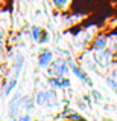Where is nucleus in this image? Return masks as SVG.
<instances>
[{"mask_svg": "<svg viewBox=\"0 0 117 121\" xmlns=\"http://www.w3.org/2000/svg\"><path fill=\"white\" fill-rule=\"evenodd\" d=\"M108 46H109L108 35H105V34H97V35L93 39V41H91L88 51H91V52H96V51H103V49H108Z\"/></svg>", "mask_w": 117, "mask_h": 121, "instance_id": "nucleus-7", "label": "nucleus"}, {"mask_svg": "<svg viewBox=\"0 0 117 121\" xmlns=\"http://www.w3.org/2000/svg\"><path fill=\"white\" fill-rule=\"evenodd\" d=\"M47 84L53 91H65L72 86L68 77H47Z\"/></svg>", "mask_w": 117, "mask_h": 121, "instance_id": "nucleus-6", "label": "nucleus"}, {"mask_svg": "<svg viewBox=\"0 0 117 121\" xmlns=\"http://www.w3.org/2000/svg\"><path fill=\"white\" fill-rule=\"evenodd\" d=\"M15 121H34V120H32V115H30V113H23V115H20Z\"/></svg>", "mask_w": 117, "mask_h": 121, "instance_id": "nucleus-15", "label": "nucleus"}, {"mask_svg": "<svg viewBox=\"0 0 117 121\" xmlns=\"http://www.w3.org/2000/svg\"><path fill=\"white\" fill-rule=\"evenodd\" d=\"M93 57H94V61H96L97 68H99V69H103V71L113 69L117 65V63H116L117 55L113 52V51H109V49L96 51V52H93Z\"/></svg>", "mask_w": 117, "mask_h": 121, "instance_id": "nucleus-2", "label": "nucleus"}, {"mask_svg": "<svg viewBox=\"0 0 117 121\" xmlns=\"http://www.w3.org/2000/svg\"><path fill=\"white\" fill-rule=\"evenodd\" d=\"M49 41H50L49 31L44 29V31H43V35H41V39H40V41H38V44H46V43H49Z\"/></svg>", "mask_w": 117, "mask_h": 121, "instance_id": "nucleus-13", "label": "nucleus"}, {"mask_svg": "<svg viewBox=\"0 0 117 121\" xmlns=\"http://www.w3.org/2000/svg\"><path fill=\"white\" fill-rule=\"evenodd\" d=\"M34 101L40 107H55L59 103V95L53 89H41L34 95Z\"/></svg>", "mask_w": 117, "mask_h": 121, "instance_id": "nucleus-1", "label": "nucleus"}, {"mask_svg": "<svg viewBox=\"0 0 117 121\" xmlns=\"http://www.w3.org/2000/svg\"><path fill=\"white\" fill-rule=\"evenodd\" d=\"M6 58H8V48H6V43L0 41V65H3Z\"/></svg>", "mask_w": 117, "mask_h": 121, "instance_id": "nucleus-11", "label": "nucleus"}, {"mask_svg": "<svg viewBox=\"0 0 117 121\" xmlns=\"http://www.w3.org/2000/svg\"><path fill=\"white\" fill-rule=\"evenodd\" d=\"M8 112L9 117H12L14 120H17L20 115H23V95L20 92H15L14 97L8 101Z\"/></svg>", "mask_w": 117, "mask_h": 121, "instance_id": "nucleus-4", "label": "nucleus"}, {"mask_svg": "<svg viewBox=\"0 0 117 121\" xmlns=\"http://www.w3.org/2000/svg\"><path fill=\"white\" fill-rule=\"evenodd\" d=\"M108 77H109V78H113V80H114V81L117 83V65H116L114 68L111 69V72L108 74Z\"/></svg>", "mask_w": 117, "mask_h": 121, "instance_id": "nucleus-16", "label": "nucleus"}, {"mask_svg": "<svg viewBox=\"0 0 117 121\" xmlns=\"http://www.w3.org/2000/svg\"><path fill=\"white\" fill-rule=\"evenodd\" d=\"M53 60H55V54H53L50 49H43L40 52V55H38V66L41 69H47L50 65H52Z\"/></svg>", "mask_w": 117, "mask_h": 121, "instance_id": "nucleus-8", "label": "nucleus"}, {"mask_svg": "<svg viewBox=\"0 0 117 121\" xmlns=\"http://www.w3.org/2000/svg\"><path fill=\"white\" fill-rule=\"evenodd\" d=\"M43 28L41 26H37V25H32V26L29 28V34H30V39H32V41H35V43H38L41 35H43Z\"/></svg>", "mask_w": 117, "mask_h": 121, "instance_id": "nucleus-10", "label": "nucleus"}, {"mask_svg": "<svg viewBox=\"0 0 117 121\" xmlns=\"http://www.w3.org/2000/svg\"><path fill=\"white\" fill-rule=\"evenodd\" d=\"M67 60H68V66H70V72H72V74H75V77H76L78 80H81L84 84H90V86L93 84L91 78L88 77V74L85 72V69L79 66V63L73 61V60H72V57H70V58H67Z\"/></svg>", "mask_w": 117, "mask_h": 121, "instance_id": "nucleus-5", "label": "nucleus"}, {"mask_svg": "<svg viewBox=\"0 0 117 121\" xmlns=\"http://www.w3.org/2000/svg\"><path fill=\"white\" fill-rule=\"evenodd\" d=\"M49 77H68L70 72V66H68V60L65 57H58L52 61V65L46 69Z\"/></svg>", "mask_w": 117, "mask_h": 121, "instance_id": "nucleus-3", "label": "nucleus"}, {"mask_svg": "<svg viewBox=\"0 0 117 121\" xmlns=\"http://www.w3.org/2000/svg\"><path fill=\"white\" fill-rule=\"evenodd\" d=\"M6 37H8V29H6V26H3V25L0 23V41H2V43H6Z\"/></svg>", "mask_w": 117, "mask_h": 121, "instance_id": "nucleus-12", "label": "nucleus"}, {"mask_svg": "<svg viewBox=\"0 0 117 121\" xmlns=\"http://www.w3.org/2000/svg\"><path fill=\"white\" fill-rule=\"evenodd\" d=\"M105 83H106V84H108V86H109V87H111L114 92H117V83H116L114 80H113V78H109L108 75L105 77Z\"/></svg>", "mask_w": 117, "mask_h": 121, "instance_id": "nucleus-14", "label": "nucleus"}, {"mask_svg": "<svg viewBox=\"0 0 117 121\" xmlns=\"http://www.w3.org/2000/svg\"><path fill=\"white\" fill-rule=\"evenodd\" d=\"M52 5L55 8V11L65 14V11L70 8V0H52Z\"/></svg>", "mask_w": 117, "mask_h": 121, "instance_id": "nucleus-9", "label": "nucleus"}]
</instances>
